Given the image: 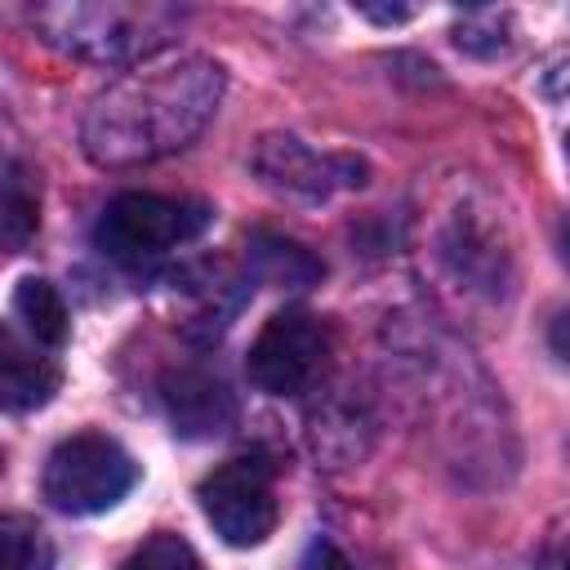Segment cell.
Masks as SVG:
<instances>
[{
	"instance_id": "cell-1",
	"label": "cell",
	"mask_w": 570,
	"mask_h": 570,
	"mask_svg": "<svg viewBox=\"0 0 570 570\" xmlns=\"http://www.w3.org/2000/svg\"><path fill=\"white\" fill-rule=\"evenodd\" d=\"M223 98V67L209 58L142 62L111 80L85 111L80 138L98 165H142L187 147Z\"/></svg>"
},
{
	"instance_id": "cell-2",
	"label": "cell",
	"mask_w": 570,
	"mask_h": 570,
	"mask_svg": "<svg viewBox=\"0 0 570 570\" xmlns=\"http://www.w3.org/2000/svg\"><path fill=\"white\" fill-rule=\"evenodd\" d=\"M36 31L76 58L89 62H129L160 49L174 27L178 9L165 4H120V0H94V4H40L31 13Z\"/></svg>"
},
{
	"instance_id": "cell-3",
	"label": "cell",
	"mask_w": 570,
	"mask_h": 570,
	"mask_svg": "<svg viewBox=\"0 0 570 570\" xmlns=\"http://www.w3.org/2000/svg\"><path fill=\"white\" fill-rule=\"evenodd\" d=\"M209 227V205L200 200H174L156 191H125L116 196L98 218V249L125 267L151 263L169 254L174 245L200 236Z\"/></svg>"
},
{
	"instance_id": "cell-4",
	"label": "cell",
	"mask_w": 570,
	"mask_h": 570,
	"mask_svg": "<svg viewBox=\"0 0 570 570\" xmlns=\"http://www.w3.org/2000/svg\"><path fill=\"white\" fill-rule=\"evenodd\" d=\"M134 476H138L134 459L111 436L80 432V436H67L53 445V454L45 459L40 490L58 512L94 517V512L116 508L129 494Z\"/></svg>"
},
{
	"instance_id": "cell-5",
	"label": "cell",
	"mask_w": 570,
	"mask_h": 570,
	"mask_svg": "<svg viewBox=\"0 0 570 570\" xmlns=\"http://www.w3.org/2000/svg\"><path fill=\"white\" fill-rule=\"evenodd\" d=\"M196 499L214 534L232 548H258L276 530V485L263 454L227 459L200 481Z\"/></svg>"
},
{
	"instance_id": "cell-6",
	"label": "cell",
	"mask_w": 570,
	"mask_h": 570,
	"mask_svg": "<svg viewBox=\"0 0 570 570\" xmlns=\"http://www.w3.org/2000/svg\"><path fill=\"white\" fill-rule=\"evenodd\" d=\"M330 356V334L307 312H276L249 343V379L272 396L307 392Z\"/></svg>"
},
{
	"instance_id": "cell-7",
	"label": "cell",
	"mask_w": 570,
	"mask_h": 570,
	"mask_svg": "<svg viewBox=\"0 0 570 570\" xmlns=\"http://www.w3.org/2000/svg\"><path fill=\"white\" fill-rule=\"evenodd\" d=\"M254 165H258L263 183H272L276 191H294V196H330L334 187L361 183L356 160L321 156V151L303 147L298 138H263Z\"/></svg>"
},
{
	"instance_id": "cell-8",
	"label": "cell",
	"mask_w": 570,
	"mask_h": 570,
	"mask_svg": "<svg viewBox=\"0 0 570 570\" xmlns=\"http://www.w3.org/2000/svg\"><path fill=\"white\" fill-rule=\"evenodd\" d=\"M165 405L174 419V432L183 436H214L232 423V392L200 370H178L165 379Z\"/></svg>"
},
{
	"instance_id": "cell-9",
	"label": "cell",
	"mask_w": 570,
	"mask_h": 570,
	"mask_svg": "<svg viewBox=\"0 0 570 570\" xmlns=\"http://www.w3.org/2000/svg\"><path fill=\"white\" fill-rule=\"evenodd\" d=\"M58 365L49 356L36 352V343L27 347L13 330H4L0 338V392L9 410H40L53 401L58 392Z\"/></svg>"
},
{
	"instance_id": "cell-10",
	"label": "cell",
	"mask_w": 570,
	"mask_h": 570,
	"mask_svg": "<svg viewBox=\"0 0 570 570\" xmlns=\"http://www.w3.org/2000/svg\"><path fill=\"white\" fill-rule=\"evenodd\" d=\"M13 316L27 325L31 343L36 347H58L67 338V307H62V294L40 281V276H27L18 281L13 289Z\"/></svg>"
},
{
	"instance_id": "cell-11",
	"label": "cell",
	"mask_w": 570,
	"mask_h": 570,
	"mask_svg": "<svg viewBox=\"0 0 570 570\" xmlns=\"http://www.w3.org/2000/svg\"><path fill=\"white\" fill-rule=\"evenodd\" d=\"M0 570H53L49 534L27 517L0 521Z\"/></svg>"
},
{
	"instance_id": "cell-12",
	"label": "cell",
	"mask_w": 570,
	"mask_h": 570,
	"mask_svg": "<svg viewBox=\"0 0 570 570\" xmlns=\"http://www.w3.org/2000/svg\"><path fill=\"white\" fill-rule=\"evenodd\" d=\"M120 570H200V557L178 534H151Z\"/></svg>"
},
{
	"instance_id": "cell-13",
	"label": "cell",
	"mask_w": 570,
	"mask_h": 570,
	"mask_svg": "<svg viewBox=\"0 0 570 570\" xmlns=\"http://www.w3.org/2000/svg\"><path fill=\"white\" fill-rule=\"evenodd\" d=\"M36 232V191H27V178L18 169V160H9V178H4V240L22 245Z\"/></svg>"
},
{
	"instance_id": "cell-14",
	"label": "cell",
	"mask_w": 570,
	"mask_h": 570,
	"mask_svg": "<svg viewBox=\"0 0 570 570\" xmlns=\"http://www.w3.org/2000/svg\"><path fill=\"white\" fill-rule=\"evenodd\" d=\"M298 570H352V561L343 557L338 543H330V539H312L307 552H303V561H298Z\"/></svg>"
},
{
	"instance_id": "cell-15",
	"label": "cell",
	"mask_w": 570,
	"mask_h": 570,
	"mask_svg": "<svg viewBox=\"0 0 570 570\" xmlns=\"http://www.w3.org/2000/svg\"><path fill=\"white\" fill-rule=\"evenodd\" d=\"M539 570H570V530H566V534H557V539L543 548Z\"/></svg>"
},
{
	"instance_id": "cell-16",
	"label": "cell",
	"mask_w": 570,
	"mask_h": 570,
	"mask_svg": "<svg viewBox=\"0 0 570 570\" xmlns=\"http://www.w3.org/2000/svg\"><path fill=\"white\" fill-rule=\"evenodd\" d=\"M548 347H552V352H557V356L570 365V307H566V312H561V316L548 325Z\"/></svg>"
}]
</instances>
